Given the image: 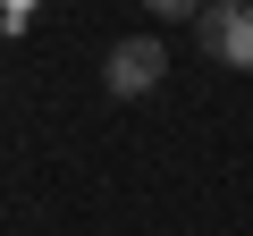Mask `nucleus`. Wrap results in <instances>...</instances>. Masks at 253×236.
Listing matches in <instances>:
<instances>
[{
    "mask_svg": "<svg viewBox=\"0 0 253 236\" xmlns=\"http://www.w3.org/2000/svg\"><path fill=\"white\" fill-rule=\"evenodd\" d=\"M161 76H169V42H152V34H126V42H110V59H101V84H110L118 101H144Z\"/></svg>",
    "mask_w": 253,
    "mask_h": 236,
    "instance_id": "1",
    "label": "nucleus"
},
{
    "mask_svg": "<svg viewBox=\"0 0 253 236\" xmlns=\"http://www.w3.org/2000/svg\"><path fill=\"white\" fill-rule=\"evenodd\" d=\"M194 34H203L211 68H253V9L245 0H211V9L194 17Z\"/></svg>",
    "mask_w": 253,
    "mask_h": 236,
    "instance_id": "2",
    "label": "nucleus"
}]
</instances>
